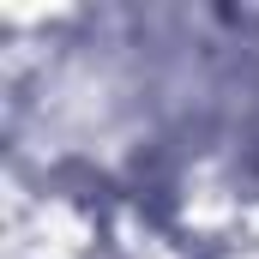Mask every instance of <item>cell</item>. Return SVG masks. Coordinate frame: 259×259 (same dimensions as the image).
I'll use <instances>...</instances> for the list:
<instances>
[]
</instances>
